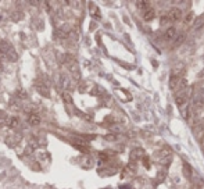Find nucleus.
I'll return each mask as SVG.
<instances>
[{"mask_svg": "<svg viewBox=\"0 0 204 189\" xmlns=\"http://www.w3.org/2000/svg\"><path fill=\"white\" fill-rule=\"evenodd\" d=\"M193 20H194V16L192 14V13H189L188 16H186V18H185V24L189 25V24H192V22H193Z\"/></svg>", "mask_w": 204, "mask_h": 189, "instance_id": "8", "label": "nucleus"}, {"mask_svg": "<svg viewBox=\"0 0 204 189\" xmlns=\"http://www.w3.org/2000/svg\"><path fill=\"white\" fill-rule=\"evenodd\" d=\"M168 17H169L171 21H179V20L182 18V11H181V9H178V7H174V9L169 10Z\"/></svg>", "mask_w": 204, "mask_h": 189, "instance_id": "1", "label": "nucleus"}, {"mask_svg": "<svg viewBox=\"0 0 204 189\" xmlns=\"http://www.w3.org/2000/svg\"><path fill=\"white\" fill-rule=\"evenodd\" d=\"M169 17L168 16H162L161 17V20H160V22H161V25H167V24H169Z\"/></svg>", "mask_w": 204, "mask_h": 189, "instance_id": "11", "label": "nucleus"}, {"mask_svg": "<svg viewBox=\"0 0 204 189\" xmlns=\"http://www.w3.org/2000/svg\"><path fill=\"white\" fill-rule=\"evenodd\" d=\"M136 4L139 6V9H140V10L146 11V10H149V6H150V3H149V1H146V0H139Z\"/></svg>", "mask_w": 204, "mask_h": 189, "instance_id": "7", "label": "nucleus"}, {"mask_svg": "<svg viewBox=\"0 0 204 189\" xmlns=\"http://www.w3.org/2000/svg\"><path fill=\"white\" fill-rule=\"evenodd\" d=\"M143 18H144V21H152L156 18V10L154 9H149V10L144 11V14H143Z\"/></svg>", "mask_w": 204, "mask_h": 189, "instance_id": "3", "label": "nucleus"}, {"mask_svg": "<svg viewBox=\"0 0 204 189\" xmlns=\"http://www.w3.org/2000/svg\"><path fill=\"white\" fill-rule=\"evenodd\" d=\"M106 139H107V141H115V139H117V135H107Z\"/></svg>", "mask_w": 204, "mask_h": 189, "instance_id": "14", "label": "nucleus"}, {"mask_svg": "<svg viewBox=\"0 0 204 189\" xmlns=\"http://www.w3.org/2000/svg\"><path fill=\"white\" fill-rule=\"evenodd\" d=\"M175 35H176V29H175L174 26H169L167 31H165V33H164V38H165L167 41H172L174 38H175Z\"/></svg>", "mask_w": 204, "mask_h": 189, "instance_id": "4", "label": "nucleus"}, {"mask_svg": "<svg viewBox=\"0 0 204 189\" xmlns=\"http://www.w3.org/2000/svg\"><path fill=\"white\" fill-rule=\"evenodd\" d=\"M193 189H201V188H197V186H194V188Z\"/></svg>", "mask_w": 204, "mask_h": 189, "instance_id": "15", "label": "nucleus"}, {"mask_svg": "<svg viewBox=\"0 0 204 189\" xmlns=\"http://www.w3.org/2000/svg\"><path fill=\"white\" fill-rule=\"evenodd\" d=\"M181 81H182L181 77H179L178 74L174 72L172 75H171V78H169V88H171V89H176L179 86V84H181Z\"/></svg>", "mask_w": 204, "mask_h": 189, "instance_id": "2", "label": "nucleus"}, {"mask_svg": "<svg viewBox=\"0 0 204 189\" xmlns=\"http://www.w3.org/2000/svg\"><path fill=\"white\" fill-rule=\"evenodd\" d=\"M63 100L67 102V103H72V97H71L68 93H63Z\"/></svg>", "mask_w": 204, "mask_h": 189, "instance_id": "13", "label": "nucleus"}, {"mask_svg": "<svg viewBox=\"0 0 204 189\" xmlns=\"http://www.w3.org/2000/svg\"><path fill=\"white\" fill-rule=\"evenodd\" d=\"M10 124V126H13V128H16V126L20 125V120L18 118H11V121L8 122Z\"/></svg>", "mask_w": 204, "mask_h": 189, "instance_id": "10", "label": "nucleus"}, {"mask_svg": "<svg viewBox=\"0 0 204 189\" xmlns=\"http://www.w3.org/2000/svg\"><path fill=\"white\" fill-rule=\"evenodd\" d=\"M183 171H185V175L189 178L190 174H192V170H190V167H189V164H183Z\"/></svg>", "mask_w": 204, "mask_h": 189, "instance_id": "9", "label": "nucleus"}, {"mask_svg": "<svg viewBox=\"0 0 204 189\" xmlns=\"http://www.w3.org/2000/svg\"><path fill=\"white\" fill-rule=\"evenodd\" d=\"M40 117H39V114H36V113H33V114H31L29 116V118H28V122L31 124V125H39L40 124Z\"/></svg>", "mask_w": 204, "mask_h": 189, "instance_id": "5", "label": "nucleus"}, {"mask_svg": "<svg viewBox=\"0 0 204 189\" xmlns=\"http://www.w3.org/2000/svg\"><path fill=\"white\" fill-rule=\"evenodd\" d=\"M90 13H92V14H93L94 17H97V18L100 17L99 10H97V7H94V6H92V7H90Z\"/></svg>", "mask_w": 204, "mask_h": 189, "instance_id": "12", "label": "nucleus"}, {"mask_svg": "<svg viewBox=\"0 0 204 189\" xmlns=\"http://www.w3.org/2000/svg\"><path fill=\"white\" fill-rule=\"evenodd\" d=\"M140 157H144V153H143L142 149H135L131 153V160H135V158L137 160V158H140Z\"/></svg>", "mask_w": 204, "mask_h": 189, "instance_id": "6", "label": "nucleus"}]
</instances>
